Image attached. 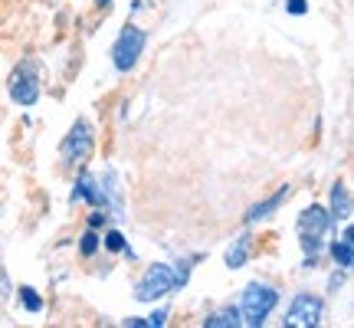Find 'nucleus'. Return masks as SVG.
<instances>
[{
  "label": "nucleus",
  "instance_id": "nucleus-1",
  "mask_svg": "<svg viewBox=\"0 0 354 328\" xmlns=\"http://www.w3.org/2000/svg\"><path fill=\"white\" fill-rule=\"evenodd\" d=\"M276 305H279V289L276 286H269V282H250V286L243 289V302H240L243 325L259 328Z\"/></svg>",
  "mask_w": 354,
  "mask_h": 328
},
{
  "label": "nucleus",
  "instance_id": "nucleus-2",
  "mask_svg": "<svg viewBox=\"0 0 354 328\" xmlns=\"http://www.w3.org/2000/svg\"><path fill=\"white\" fill-rule=\"evenodd\" d=\"M295 230H299V243H302L305 256H318L322 253V237L331 230V217L325 207H318V203H312V207H305L302 214H299V224H295Z\"/></svg>",
  "mask_w": 354,
  "mask_h": 328
},
{
  "label": "nucleus",
  "instance_id": "nucleus-3",
  "mask_svg": "<svg viewBox=\"0 0 354 328\" xmlns=\"http://www.w3.org/2000/svg\"><path fill=\"white\" fill-rule=\"evenodd\" d=\"M145 43H148L145 30L135 24H125V30L118 33V39H115V46H112L115 69H118V73H131V69L138 66L141 53H145Z\"/></svg>",
  "mask_w": 354,
  "mask_h": 328
},
{
  "label": "nucleus",
  "instance_id": "nucleus-4",
  "mask_svg": "<svg viewBox=\"0 0 354 328\" xmlns=\"http://www.w3.org/2000/svg\"><path fill=\"white\" fill-rule=\"evenodd\" d=\"M92 148H95V131H92L86 118H79L76 125L69 128L63 145H59V158H63V164H79L82 167L92 158Z\"/></svg>",
  "mask_w": 354,
  "mask_h": 328
},
{
  "label": "nucleus",
  "instance_id": "nucleus-5",
  "mask_svg": "<svg viewBox=\"0 0 354 328\" xmlns=\"http://www.w3.org/2000/svg\"><path fill=\"white\" fill-rule=\"evenodd\" d=\"M167 292H174V269L165 263H154L145 269V276L135 282V299L138 302H154L165 299Z\"/></svg>",
  "mask_w": 354,
  "mask_h": 328
},
{
  "label": "nucleus",
  "instance_id": "nucleus-6",
  "mask_svg": "<svg viewBox=\"0 0 354 328\" xmlns=\"http://www.w3.org/2000/svg\"><path fill=\"white\" fill-rule=\"evenodd\" d=\"M10 89V99L17 105H33L39 99V79H37V66L33 63H20L13 69V76L7 79Z\"/></svg>",
  "mask_w": 354,
  "mask_h": 328
},
{
  "label": "nucleus",
  "instance_id": "nucleus-7",
  "mask_svg": "<svg viewBox=\"0 0 354 328\" xmlns=\"http://www.w3.org/2000/svg\"><path fill=\"white\" fill-rule=\"evenodd\" d=\"M322 316H325V302L318 295H312V292H299L292 299L289 312H286V325L312 328V325H322Z\"/></svg>",
  "mask_w": 354,
  "mask_h": 328
},
{
  "label": "nucleus",
  "instance_id": "nucleus-8",
  "mask_svg": "<svg viewBox=\"0 0 354 328\" xmlns=\"http://www.w3.org/2000/svg\"><path fill=\"white\" fill-rule=\"evenodd\" d=\"M289 197H292V188H289V184H282V188H279L276 194H272V197H266V201L253 203V207L246 210V224L253 227V224H259V220H266V217H269V214H276V210H279V207H282V203H286V201H289Z\"/></svg>",
  "mask_w": 354,
  "mask_h": 328
},
{
  "label": "nucleus",
  "instance_id": "nucleus-9",
  "mask_svg": "<svg viewBox=\"0 0 354 328\" xmlns=\"http://www.w3.org/2000/svg\"><path fill=\"white\" fill-rule=\"evenodd\" d=\"M69 201H73V203L88 201L92 207H102V210H105V197H102L99 177L88 174V171H82V177L76 181V188H73V194H69Z\"/></svg>",
  "mask_w": 354,
  "mask_h": 328
},
{
  "label": "nucleus",
  "instance_id": "nucleus-10",
  "mask_svg": "<svg viewBox=\"0 0 354 328\" xmlns=\"http://www.w3.org/2000/svg\"><path fill=\"white\" fill-rule=\"evenodd\" d=\"M99 188H102V197H105V210H112L115 217H122L125 203H122V184H118V171L109 167L105 177H99Z\"/></svg>",
  "mask_w": 354,
  "mask_h": 328
},
{
  "label": "nucleus",
  "instance_id": "nucleus-11",
  "mask_svg": "<svg viewBox=\"0 0 354 328\" xmlns=\"http://www.w3.org/2000/svg\"><path fill=\"white\" fill-rule=\"evenodd\" d=\"M328 217L331 224H338V220H351V190L344 181H338L335 188H331V207H328Z\"/></svg>",
  "mask_w": 354,
  "mask_h": 328
},
{
  "label": "nucleus",
  "instance_id": "nucleus-12",
  "mask_svg": "<svg viewBox=\"0 0 354 328\" xmlns=\"http://www.w3.org/2000/svg\"><path fill=\"white\" fill-rule=\"evenodd\" d=\"M250 253H253V237H250V233H240L227 250V269H240V266H246Z\"/></svg>",
  "mask_w": 354,
  "mask_h": 328
},
{
  "label": "nucleus",
  "instance_id": "nucleus-13",
  "mask_svg": "<svg viewBox=\"0 0 354 328\" xmlns=\"http://www.w3.org/2000/svg\"><path fill=\"white\" fill-rule=\"evenodd\" d=\"M331 256H335V263H338V269H351L354 266V240H351V227H344L342 240L331 243Z\"/></svg>",
  "mask_w": 354,
  "mask_h": 328
},
{
  "label": "nucleus",
  "instance_id": "nucleus-14",
  "mask_svg": "<svg viewBox=\"0 0 354 328\" xmlns=\"http://www.w3.org/2000/svg\"><path fill=\"white\" fill-rule=\"evenodd\" d=\"M203 325H207V328H240L243 325L240 309H236V305H227V309L214 312L210 318H203Z\"/></svg>",
  "mask_w": 354,
  "mask_h": 328
},
{
  "label": "nucleus",
  "instance_id": "nucleus-15",
  "mask_svg": "<svg viewBox=\"0 0 354 328\" xmlns=\"http://www.w3.org/2000/svg\"><path fill=\"white\" fill-rule=\"evenodd\" d=\"M105 250H112V253H125L128 259H135V253H131V246H128V240H125V233L122 230H109L105 233Z\"/></svg>",
  "mask_w": 354,
  "mask_h": 328
},
{
  "label": "nucleus",
  "instance_id": "nucleus-16",
  "mask_svg": "<svg viewBox=\"0 0 354 328\" xmlns=\"http://www.w3.org/2000/svg\"><path fill=\"white\" fill-rule=\"evenodd\" d=\"M99 243H102V237H99V233H95L92 227H88L86 233H82V240H79V253H82V256H95Z\"/></svg>",
  "mask_w": 354,
  "mask_h": 328
},
{
  "label": "nucleus",
  "instance_id": "nucleus-17",
  "mask_svg": "<svg viewBox=\"0 0 354 328\" xmlns=\"http://www.w3.org/2000/svg\"><path fill=\"white\" fill-rule=\"evenodd\" d=\"M20 302H24L26 312H43V299L37 295L33 286H24V289H20Z\"/></svg>",
  "mask_w": 354,
  "mask_h": 328
},
{
  "label": "nucleus",
  "instance_id": "nucleus-18",
  "mask_svg": "<svg viewBox=\"0 0 354 328\" xmlns=\"http://www.w3.org/2000/svg\"><path fill=\"white\" fill-rule=\"evenodd\" d=\"M190 263H194V259H184V263H177V273H174V289H180V286H187V279H190Z\"/></svg>",
  "mask_w": 354,
  "mask_h": 328
},
{
  "label": "nucleus",
  "instance_id": "nucleus-19",
  "mask_svg": "<svg viewBox=\"0 0 354 328\" xmlns=\"http://www.w3.org/2000/svg\"><path fill=\"white\" fill-rule=\"evenodd\" d=\"M286 10H289L292 17H305V13H308V0H286Z\"/></svg>",
  "mask_w": 354,
  "mask_h": 328
},
{
  "label": "nucleus",
  "instance_id": "nucleus-20",
  "mask_svg": "<svg viewBox=\"0 0 354 328\" xmlns=\"http://www.w3.org/2000/svg\"><path fill=\"white\" fill-rule=\"evenodd\" d=\"M165 322H167V309H161V312H151V316L145 318V325H148V328H154V325L161 328Z\"/></svg>",
  "mask_w": 354,
  "mask_h": 328
},
{
  "label": "nucleus",
  "instance_id": "nucleus-21",
  "mask_svg": "<svg viewBox=\"0 0 354 328\" xmlns=\"http://www.w3.org/2000/svg\"><path fill=\"white\" fill-rule=\"evenodd\" d=\"M102 224H105V210H102V214H99V207H95V214L88 217V227H92V230H99Z\"/></svg>",
  "mask_w": 354,
  "mask_h": 328
},
{
  "label": "nucleus",
  "instance_id": "nucleus-22",
  "mask_svg": "<svg viewBox=\"0 0 354 328\" xmlns=\"http://www.w3.org/2000/svg\"><path fill=\"white\" fill-rule=\"evenodd\" d=\"M342 273H344V269H342ZM342 273H335V276L328 279V292H338V289H342Z\"/></svg>",
  "mask_w": 354,
  "mask_h": 328
},
{
  "label": "nucleus",
  "instance_id": "nucleus-23",
  "mask_svg": "<svg viewBox=\"0 0 354 328\" xmlns=\"http://www.w3.org/2000/svg\"><path fill=\"white\" fill-rule=\"evenodd\" d=\"M95 3H99V7H109V3H112V0H95Z\"/></svg>",
  "mask_w": 354,
  "mask_h": 328
}]
</instances>
